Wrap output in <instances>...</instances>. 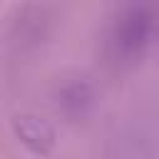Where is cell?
<instances>
[{
  "instance_id": "obj_1",
  "label": "cell",
  "mask_w": 159,
  "mask_h": 159,
  "mask_svg": "<svg viewBox=\"0 0 159 159\" xmlns=\"http://www.w3.org/2000/svg\"><path fill=\"white\" fill-rule=\"evenodd\" d=\"M152 35V12L147 7H127L114 27V45L122 55H137Z\"/></svg>"
},
{
  "instance_id": "obj_2",
  "label": "cell",
  "mask_w": 159,
  "mask_h": 159,
  "mask_svg": "<svg viewBox=\"0 0 159 159\" xmlns=\"http://www.w3.org/2000/svg\"><path fill=\"white\" fill-rule=\"evenodd\" d=\"M12 132L32 154H42V157L52 152L55 139H57L55 127L47 119L37 117V114H30V112L12 117Z\"/></svg>"
},
{
  "instance_id": "obj_3",
  "label": "cell",
  "mask_w": 159,
  "mask_h": 159,
  "mask_svg": "<svg viewBox=\"0 0 159 159\" xmlns=\"http://www.w3.org/2000/svg\"><path fill=\"white\" fill-rule=\"evenodd\" d=\"M94 102V92L87 82H72L60 92V107L70 117H84Z\"/></svg>"
}]
</instances>
